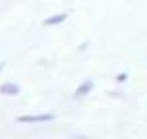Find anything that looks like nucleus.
I'll list each match as a JSON object with an SVG mask.
<instances>
[{
	"instance_id": "423d86ee",
	"label": "nucleus",
	"mask_w": 147,
	"mask_h": 139,
	"mask_svg": "<svg viewBox=\"0 0 147 139\" xmlns=\"http://www.w3.org/2000/svg\"><path fill=\"white\" fill-rule=\"evenodd\" d=\"M2 68H4V64H2V62H0V72H2Z\"/></svg>"
},
{
	"instance_id": "f03ea898",
	"label": "nucleus",
	"mask_w": 147,
	"mask_h": 139,
	"mask_svg": "<svg viewBox=\"0 0 147 139\" xmlns=\"http://www.w3.org/2000/svg\"><path fill=\"white\" fill-rule=\"evenodd\" d=\"M22 93V87L14 83V81H4L2 85H0V95L2 97H16Z\"/></svg>"
},
{
	"instance_id": "20e7f679",
	"label": "nucleus",
	"mask_w": 147,
	"mask_h": 139,
	"mask_svg": "<svg viewBox=\"0 0 147 139\" xmlns=\"http://www.w3.org/2000/svg\"><path fill=\"white\" fill-rule=\"evenodd\" d=\"M68 19V14L66 12H60V14H54V15H49L43 19V25L45 27H54V25H60Z\"/></svg>"
},
{
	"instance_id": "f257e3e1",
	"label": "nucleus",
	"mask_w": 147,
	"mask_h": 139,
	"mask_svg": "<svg viewBox=\"0 0 147 139\" xmlns=\"http://www.w3.org/2000/svg\"><path fill=\"white\" fill-rule=\"evenodd\" d=\"M54 118L56 116L51 112H41V114H22L16 118V122L18 124H49Z\"/></svg>"
},
{
	"instance_id": "39448f33",
	"label": "nucleus",
	"mask_w": 147,
	"mask_h": 139,
	"mask_svg": "<svg viewBox=\"0 0 147 139\" xmlns=\"http://www.w3.org/2000/svg\"><path fill=\"white\" fill-rule=\"evenodd\" d=\"M114 79H116L118 83H124V81L128 79V73H126V72H120V73H116V77H114Z\"/></svg>"
},
{
	"instance_id": "7ed1b4c3",
	"label": "nucleus",
	"mask_w": 147,
	"mask_h": 139,
	"mask_svg": "<svg viewBox=\"0 0 147 139\" xmlns=\"http://www.w3.org/2000/svg\"><path fill=\"white\" fill-rule=\"evenodd\" d=\"M93 79H85V81H81L80 85H78V89H76V93H74V97L76 99H83V97H87L91 91H93Z\"/></svg>"
}]
</instances>
